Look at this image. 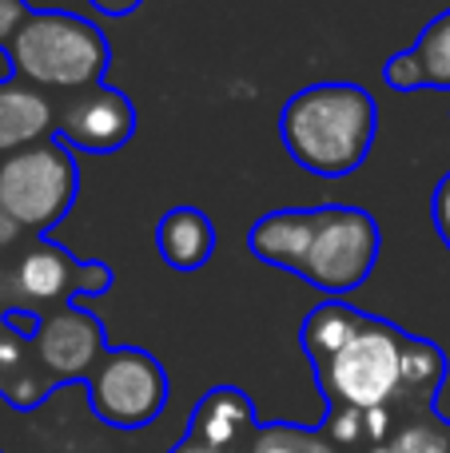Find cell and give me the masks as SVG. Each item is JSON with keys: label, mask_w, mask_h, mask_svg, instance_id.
<instances>
[{"label": "cell", "mask_w": 450, "mask_h": 453, "mask_svg": "<svg viewBox=\"0 0 450 453\" xmlns=\"http://www.w3.org/2000/svg\"><path fill=\"white\" fill-rule=\"evenodd\" d=\"M379 132V104L363 84L327 80L299 88L279 111V140L303 172L343 180L371 156Z\"/></svg>", "instance_id": "obj_1"}, {"label": "cell", "mask_w": 450, "mask_h": 453, "mask_svg": "<svg viewBox=\"0 0 450 453\" xmlns=\"http://www.w3.org/2000/svg\"><path fill=\"white\" fill-rule=\"evenodd\" d=\"M4 56L16 80L60 96L100 88L112 68V44L100 24L64 8H32Z\"/></svg>", "instance_id": "obj_2"}, {"label": "cell", "mask_w": 450, "mask_h": 453, "mask_svg": "<svg viewBox=\"0 0 450 453\" xmlns=\"http://www.w3.org/2000/svg\"><path fill=\"white\" fill-rule=\"evenodd\" d=\"M403 346L407 330L387 319H367V326L315 370V386L331 410H391L403 394Z\"/></svg>", "instance_id": "obj_3"}, {"label": "cell", "mask_w": 450, "mask_h": 453, "mask_svg": "<svg viewBox=\"0 0 450 453\" xmlns=\"http://www.w3.org/2000/svg\"><path fill=\"white\" fill-rule=\"evenodd\" d=\"M76 151L68 143H60L56 135L0 159V203L24 226L28 239H48V231L76 207Z\"/></svg>", "instance_id": "obj_4"}, {"label": "cell", "mask_w": 450, "mask_h": 453, "mask_svg": "<svg viewBox=\"0 0 450 453\" xmlns=\"http://www.w3.org/2000/svg\"><path fill=\"white\" fill-rule=\"evenodd\" d=\"M379 250H383L379 223L363 207H347V203L315 207V226H311L299 279L311 282L315 290H323V295L343 298L371 279Z\"/></svg>", "instance_id": "obj_5"}, {"label": "cell", "mask_w": 450, "mask_h": 453, "mask_svg": "<svg viewBox=\"0 0 450 453\" xmlns=\"http://www.w3.org/2000/svg\"><path fill=\"white\" fill-rule=\"evenodd\" d=\"M88 410L112 430H144L167 406V370L140 346H112L88 374Z\"/></svg>", "instance_id": "obj_6"}, {"label": "cell", "mask_w": 450, "mask_h": 453, "mask_svg": "<svg viewBox=\"0 0 450 453\" xmlns=\"http://www.w3.org/2000/svg\"><path fill=\"white\" fill-rule=\"evenodd\" d=\"M112 282H116V274L108 263H80L72 250L56 247L52 239H32L12 271L16 295L40 306L36 314L72 306V298L80 295H108Z\"/></svg>", "instance_id": "obj_7"}, {"label": "cell", "mask_w": 450, "mask_h": 453, "mask_svg": "<svg viewBox=\"0 0 450 453\" xmlns=\"http://www.w3.org/2000/svg\"><path fill=\"white\" fill-rule=\"evenodd\" d=\"M108 334L104 322L76 306H60V311L40 314V330L32 338V358L48 374V382H88L100 358L108 354Z\"/></svg>", "instance_id": "obj_8"}, {"label": "cell", "mask_w": 450, "mask_h": 453, "mask_svg": "<svg viewBox=\"0 0 450 453\" xmlns=\"http://www.w3.org/2000/svg\"><path fill=\"white\" fill-rule=\"evenodd\" d=\"M136 124H140L136 104L108 84L64 96L56 108V140L88 156H116L136 135Z\"/></svg>", "instance_id": "obj_9"}, {"label": "cell", "mask_w": 450, "mask_h": 453, "mask_svg": "<svg viewBox=\"0 0 450 453\" xmlns=\"http://www.w3.org/2000/svg\"><path fill=\"white\" fill-rule=\"evenodd\" d=\"M255 430H260L255 402L239 386H212L188 418V438L228 453H244Z\"/></svg>", "instance_id": "obj_10"}, {"label": "cell", "mask_w": 450, "mask_h": 453, "mask_svg": "<svg viewBox=\"0 0 450 453\" xmlns=\"http://www.w3.org/2000/svg\"><path fill=\"white\" fill-rule=\"evenodd\" d=\"M56 135V108L48 92L24 84L16 76L0 80V159L44 143Z\"/></svg>", "instance_id": "obj_11"}, {"label": "cell", "mask_w": 450, "mask_h": 453, "mask_svg": "<svg viewBox=\"0 0 450 453\" xmlns=\"http://www.w3.org/2000/svg\"><path fill=\"white\" fill-rule=\"evenodd\" d=\"M156 250H159V258L180 274H191V271H199V266H207V258L215 255V226L204 215V207L180 203L159 215Z\"/></svg>", "instance_id": "obj_12"}, {"label": "cell", "mask_w": 450, "mask_h": 453, "mask_svg": "<svg viewBox=\"0 0 450 453\" xmlns=\"http://www.w3.org/2000/svg\"><path fill=\"white\" fill-rule=\"evenodd\" d=\"M311 226H315V207L271 211L247 231V250H252L260 263L299 274L303 255H307V242H311Z\"/></svg>", "instance_id": "obj_13"}, {"label": "cell", "mask_w": 450, "mask_h": 453, "mask_svg": "<svg viewBox=\"0 0 450 453\" xmlns=\"http://www.w3.org/2000/svg\"><path fill=\"white\" fill-rule=\"evenodd\" d=\"M367 319H371V314L351 306L347 298H327V303H319L299 326V346H303V354H307L311 370H323L327 362L367 326Z\"/></svg>", "instance_id": "obj_14"}, {"label": "cell", "mask_w": 450, "mask_h": 453, "mask_svg": "<svg viewBox=\"0 0 450 453\" xmlns=\"http://www.w3.org/2000/svg\"><path fill=\"white\" fill-rule=\"evenodd\" d=\"M446 354L438 350L431 338L407 334L403 346V394L399 398L415 402V406H435L438 390L446 382Z\"/></svg>", "instance_id": "obj_15"}, {"label": "cell", "mask_w": 450, "mask_h": 453, "mask_svg": "<svg viewBox=\"0 0 450 453\" xmlns=\"http://www.w3.org/2000/svg\"><path fill=\"white\" fill-rule=\"evenodd\" d=\"M244 453H339L327 430H311V426L291 422H260Z\"/></svg>", "instance_id": "obj_16"}, {"label": "cell", "mask_w": 450, "mask_h": 453, "mask_svg": "<svg viewBox=\"0 0 450 453\" xmlns=\"http://www.w3.org/2000/svg\"><path fill=\"white\" fill-rule=\"evenodd\" d=\"M415 52H419L423 72H427V88L446 92V88H450V12L435 16V20L423 28Z\"/></svg>", "instance_id": "obj_17"}, {"label": "cell", "mask_w": 450, "mask_h": 453, "mask_svg": "<svg viewBox=\"0 0 450 453\" xmlns=\"http://www.w3.org/2000/svg\"><path fill=\"white\" fill-rule=\"evenodd\" d=\"M383 80H387L395 92H423V88H427V72H423L419 52H415V48L395 52L387 64H383Z\"/></svg>", "instance_id": "obj_18"}, {"label": "cell", "mask_w": 450, "mask_h": 453, "mask_svg": "<svg viewBox=\"0 0 450 453\" xmlns=\"http://www.w3.org/2000/svg\"><path fill=\"white\" fill-rule=\"evenodd\" d=\"M431 223H435V234L443 239V247L450 250V172L438 180L435 196H431Z\"/></svg>", "instance_id": "obj_19"}, {"label": "cell", "mask_w": 450, "mask_h": 453, "mask_svg": "<svg viewBox=\"0 0 450 453\" xmlns=\"http://www.w3.org/2000/svg\"><path fill=\"white\" fill-rule=\"evenodd\" d=\"M32 4L28 0H0V48L12 44V36L20 32V24L28 20Z\"/></svg>", "instance_id": "obj_20"}, {"label": "cell", "mask_w": 450, "mask_h": 453, "mask_svg": "<svg viewBox=\"0 0 450 453\" xmlns=\"http://www.w3.org/2000/svg\"><path fill=\"white\" fill-rule=\"evenodd\" d=\"M20 239H28V234H24V226L16 223L12 215H8L4 203H0V250H4V247H16Z\"/></svg>", "instance_id": "obj_21"}, {"label": "cell", "mask_w": 450, "mask_h": 453, "mask_svg": "<svg viewBox=\"0 0 450 453\" xmlns=\"http://www.w3.org/2000/svg\"><path fill=\"white\" fill-rule=\"evenodd\" d=\"M88 4H92L100 16H132L144 0H88Z\"/></svg>", "instance_id": "obj_22"}, {"label": "cell", "mask_w": 450, "mask_h": 453, "mask_svg": "<svg viewBox=\"0 0 450 453\" xmlns=\"http://www.w3.org/2000/svg\"><path fill=\"white\" fill-rule=\"evenodd\" d=\"M172 453H228V449H212V446H204V441H196V438L183 434V438L172 446Z\"/></svg>", "instance_id": "obj_23"}, {"label": "cell", "mask_w": 450, "mask_h": 453, "mask_svg": "<svg viewBox=\"0 0 450 453\" xmlns=\"http://www.w3.org/2000/svg\"><path fill=\"white\" fill-rule=\"evenodd\" d=\"M375 453H395V446H379V449H375Z\"/></svg>", "instance_id": "obj_24"}]
</instances>
